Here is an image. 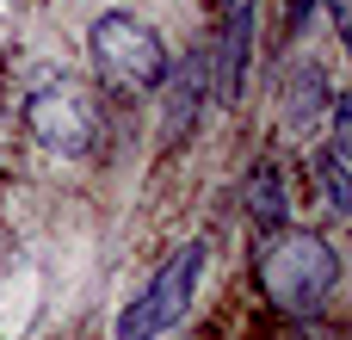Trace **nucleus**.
<instances>
[{
	"label": "nucleus",
	"instance_id": "0eeeda50",
	"mask_svg": "<svg viewBox=\"0 0 352 340\" xmlns=\"http://www.w3.org/2000/svg\"><path fill=\"white\" fill-rule=\"evenodd\" d=\"M328 105H334V87H328V74H322V62H303L291 81H285V130L291 136H322V118H328Z\"/></svg>",
	"mask_w": 352,
	"mask_h": 340
},
{
	"label": "nucleus",
	"instance_id": "7ed1b4c3",
	"mask_svg": "<svg viewBox=\"0 0 352 340\" xmlns=\"http://www.w3.org/2000/svg\"><path fill=\"white\" fill-rule=\"evenodd\" d=\"M204 266H210V242L173 248V254L155 266V279L118 310V340H161V334H173V328L186 322L198 285H204Z\"/></svg>",
	"mask_w": 352,
	"mask_h": 340
},
{
	"label": "nucleus",
	"instance_id": "6e6552de",
	"mask_svg": "<svg viewBox=\"0 0 352 340\" xmlns=\"http://www.w3.org/2000/svg\"><path fill=\"white\" fill-rule=\"evenodd\" d=\"M241 204H248L254 229H266V235L291 229V186H285V167H278V161H254V173H248V192H241Z\"/></svg>",
	"mask_w": 352,
	"mask_h": 340
},
{
	"label": "nucleus",
	"instance_id": "f03ea898",
	"mask_svg": "<svg viewBox=\"0 0 352 340\" xmlns=\"http://www.w3.org/2000/svg\"><path fill=\"white\" fill-rule=\"evenodd\" d=\"M87 56H93V74L118 93H142L155 99L161 81H167V43L155 25H142L136 12H99L87 25Z\"/></svg>",
	"mask_w": 352,
	"mask_h": 340
},
{
	"label": "nucleus",
	"instance_id": "1a4fd4ad",
	"mask_svg": "<svg viewBox=\"0 0 352 340\" xmlns=\"http://www.w3.org/2000/svg\"><path fill=\"white\" fill-rule=\"evenodd\" d=\"M316 167H322V192H328V204L346 217V211H352V180H346L352 161H346V155H334V149H322V155H316Z\"/></svg>",
	"mask_w": 352,
	"mask_h": 340
},
{
	"label": "nucleus",
	"instance_id": "9d476101",
	"mask_svg": "<svg viewBox=\"0 0 352 340\" xmlns=\"http://www.w3.org/2000/svg\"><path fill=\"white\" fill-rule=\"evenodd\" d=\"M309 12H316V0H291V6H285V37L309 31Z\"/></svg>",
	"mask_w": 352,
	"mask_h": 340
},
{
	"label": "nucleus",
	"instance_id": "f257e3e1",
	"mask_svg": "<svg viewBox=\"0 0 352 340\" xmlns=\"http://www.w3.org/2000/svg\"><path fill=\"white\" fill-rule=\"evenodd\" d=\"M254 279H260V291H266V304H272L278 316L309 322V316H322V304L340 291V254H334V242L316 235V229H278V235L260 248Z\"/></svg>",
	"mask_w": 352,
	"mask_h": 340
},
{
	"label": "nucleus",
	"instance_id": "423d86ee",
	"mask_svg": "<svg viewBox=\"0 0 352 340\" xmlns=\"http://www.w3.org/2000/svg\"><path fill=\"white\" fill-rule=\"evenodd\" d=\"M161 105H167V136L173 142H186L192 136V124H198V105L210 99V62H204V50H192L179 68H167V81H161V93H155Z\"/></svg>",
	"mask_w": 352,
	"mask_h": 340
},
{
	"label": "nucleus",
	"instance_id": "39448f33",
	"mask_svg": "<svg viewBox=\"0 0 352 340\" xmlns=\"http://www.w3.org/2000/svg\"><path fill=\"white\" fill-rule=\"evenodd\" d=\"M254 31H260V0H223L217 43H210V93L223 105H241V93H248V68L260 50Z\"/></svg>",
	"mask_w": 352,
	"mask_h": 340
},
{
	"label": "nucleus",
	"instance_id": "20e7f679",
	"mask_svg": "<svg viewBox=\"0 0 352 340\" xmlns=\"http://www.w3.org/2000/svg\"><path fill=\"white\" fill-rule=\"evenodd\" d=\"M25 130L43 149H56V155H87L93 136H99V111L56 74V81H43V87L25 93Z\"/></svg>",
	"mask_w": 352,
	"mask_h": 340
}]
</instances>
